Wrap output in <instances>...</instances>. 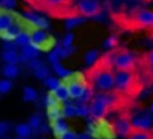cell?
Segmentation results:
<instances>
[{"label":"cell","mask_w":153,"mask_h":139,"mask_svg":"<svg viewBox=\"0 0 153 139\" xmlns=\"http://www.w3.org/2000/svg\"><path fill=\"white\" fill-rule=\"evenodd\" d=\"M83 23H84V18H83V17L75 15V17H69V18H66L65 27H66L68 30H71V29H74V27H76V26L83 24Z\"/></svg>","instance_id":"obj_21"},{"label":"cell","mask_w":153,"mask_h":139,"mask_svg":"<svg viewBox=\"0 0 153 139\" xmlns=\"http://www.w3.org/2000/svg\"><path fill=\"white\" fill-rule=\"evenodd\" d=\"M12 90V81L9 78L0 79V94H6Z\"/></svg>","instance_id":"obj_25"},{"label":"cell","mask_w":153,"mask_h":139,"mask_svg":"<svg viewBox=\"0 0 153 139\" xmlns=\"http://www.w3.org/2000/svg\"><path fill=\"white\" fill-rule=\"evenodd\" d=\"M149 30H150V36H152V38H153V26H152V27H150V29H149Z\"/></svg>","instance_id":"obj_42"},{"label":"cell","mask_w":153,"mask_h":139,"mask_svg":"<svg viewBox=\"0 0 153 139\" xmlns=\"http://www.w3.org/2000/svg\"><path fill=\"white\" fill-rule=\"evenodd\" d=\"M27 124L32 127V130H33V132H36L38 129H41V126H42V120H41V117H39V115H32Z\"/></svg>","instance_id":"obj_29"},{"label":"cell","mask_w":153,"mask_h":139,"mask_svg":"<svg viewBox=\"0 0 153 139\" xmlns=\"http://www.w3.org/2000/svg\"><path fill=\"white\" fill-rule=\"evenodd\" d=\"M90 115V106L86 103L76 105V117H89Z\"/></svg>","instance_id":"obj_30"},{"label":"cell","mask_w":153,"mask_h":139,"mask_svg":"<svg viewBox=\"0 0 153 139\" xmlns=\"http://www.w3.org/2000/svg\"><path fill=\"white\" fill-rule=\"evenodd\" d=\"M59 139H76V135L74 133V132H71V130H68V132H65Z\"/></svg>","instance_id":"obj_39"},{"label":"cell","mask_w":153,"mask_h":139,"mask_svg":"<svg viewBox=\"0 0 153 139\" xmlns=\"http://www.w3.org/2000/svg\"><path fill=\"white\" fill-rule=\"evenodd\" d=\"M41 64H42V63L38 60V57H36V58H32V60L29 61V67L32 69V71H35V69H36V67H39Z\"/></svg>","instance_id":"obj_38"},{"label":"cell","mask_w":153,"mask_h":139,"mask_svg":"<svg viewBox=\"0 0 153 139\" xmlns=\"http://www.w3.org/2000/svg\"><path fill=\"white\" fill-rule=\"evenodd\" d=\"M66 85H68V91H69V99H75V100H78L84 94L87 87H89L86 78L83 79L81 76H76V78L69 79V82Z\"/></svg>","instance_id":"obj_7"},{"label":"cell","mask_w":153,"mask_h":139,"mask_svg":"<svg viewBox=\"0 0 153 139\" xmlns=\"http://www.w3.org/2000/svg\"><path fill=\"white\" fill-rule=\"evenodd\" d=\"M144 74L147 75V78H149L150 81H153V66L146 67V69H144Z\"/></svg>","instance_id":"obj_40"},{"label":"cell","mask_w":153,"mask_h":139,"mask_svg":"<svg viewBox=\"0 0 153 139\" xmlns=\"http://www.w3.org/2000/svg\"><path fill=\"white\" fill-rule=\"evenodd\" d=\"M76 139H90L89 135H80V136H76Z\"/></svg>","instance_id":"obj_41"},{"label":"cell","mask_w":153,"mask_h":139,"mask_svg":"<svg viewBox=\"0 0 153 139\" xmlns=\"http://www.w3.org/2000/svg\"><path fill=\"white\" fill-rule=\"evenodd\" d=\"M72 43H74V35H72V33H68V35L65 36V39H63L62 45L68 48V46H72Z\"/></svg>","instance_id":"obj_35"},{"label":"cell","mask_w":153,"mask_h":139,"mask_svg":"<svg viewBox=\"0 0 153 139\" xmlns=\"http://www.w3.org/2000/svg\"><path fill=\"white\" fill-rule=\"evenodd\" d=\"M138 66H141L143 69L149 67V66H153V49L147 51L146 54H143L138 60Z\"/></svg>","instance_id":"obj_18"},{"label":"cell","mask_w":153,"mask_h":139,"mask_svg":"<svg viewBox=\"0 0 153 139\" xmlns=\"http://www.w3.org/2000/svg\"><path fill=\"white\" fill-rule=\"evenodd\" d=\"M44 11H47L51 17L65 20L76 15L74 0H45Z\"/></svg>","instance_id":"obj_5"},{"label":"cell","mask_w":153,"mask_h":139,"mask_svg":"<svg viewBox=\"0 0 153 139\" xmlns=\"http://www.w3.org/2000/svg\"><path fill=\"white\" fill-rule=\"evenodd\" d=\"M150 114H152V115H153V103H152V105H150Z\"/></svg>","instance_id":"obj_43"},{"label":"cell","mask_w":153,"mask_h":139,"mask_svg":"<svg viewBox=\"0 0 153 139\" xmlns=\"http://www.w3.org/2000/svg\"><path fill=\"white\" fill-rule=\"evenodd\" d=\"M99 58V54H98V51H95V49H92V51H89L86 55H84V61L87 63V64H93L96 60Z\"/></svg>","instance_id":"obj_31"},{"label":"cell","mask_w":153,"mask_h":139,"mask_svg":"<svg viewBox=\"0 0 153 139\" xmlns=\"http://www.w3.org/2000/svg\"><path fill=\"white\" fill-rule=\"evenodd\" d=\"M128 139H153V132L149 129H137L134 127L131 130V133L128 135Z\"/></svg>","instance_id":"obj_13"},{"label":"cell","mask_w":153,"mask_h":139,"mask_svg":"<svg viewBox=\"0 0 153 139\" xmlns=\"http://www.w3.org/2000/svg\"><path fill=\"white\" fill-rule=\"evenodd\" d=\"M53 94H54V97H56L59 102H65V100H68V99H69L68 85L60 82V84H59V87H57L56 90H53Z\"/></svg>","instance_id":"obj_15"},{"label":"cell","mask_w":153,"mask_h":139,"mask_svg":"<svg viewBox=\"0 0 153 139\" xmlns=\"http://www.w3.org/2000/svg\"><path fill=\"white\" fill-rule=\"evenodd\" d=\"M132 129H134L132 121H131V118L126 117V115H122V117L117 118V121L114 123V130H116L119 135H122V136H128Z\"/></svg>","instance_id":"obj_8"},{"label":"cell","mask_w":153,"mask_h":139,"mask_svg":"<svg viewBox=\"0 0 153 139\" xmlns=\"http://www.w3.org/2000/svg\"><path fill=\"white\" fill-rule=\"evenodd\" d=\"M9 132V123L6 121H0V138H3Z\"/></svg>","instance_id":"obj_34"},{"label":"cell","mask_w":153,"mask_h":139,"mask_svg":"<svg viewBox=\"0 0 153 139\" xmlns=\"http://www.w3.org/2000/svg\"><path fill=\"white\" fill-rule=\"evenodd\" d=\"M23 99L26 102H35L38 99V91L33 87H24V90H23Z\"/></svg>","instance_id":"obj_22"},{"label":"cell","mask_w":153,"mask_h":139,"mask_svg":"<svg viewBox=\"0 0 153 139\" xmlns=\"http://www.w3.org/2000/svg\"><path fill=\"white\" fill-rule=\"evenodd\" d=\"M48 60H50V63L53 64V63H57V61H60L62 58H60V55L57 54V51H56V49H53V51L48 54Z\"/></svg>","instance_id":"obj_36"},{"label":"cell","mask_w":153,"mask_h":139,"mask_svg":"<svg viewBox=\"0 0 153 139\" xmlns=\"http://www.w3.org/2000/svg\"><path fill=\"white\" fill-rule=\"evenodd\" d=\"M33 74H35V76H36L38 79L45 81V79L48 78V69H47V66H45V64H41L39 67H36L35 71H33Z\"/></svg>","instance_id":"obj_24"},{"label":"cell","mask_w":153,"mask_h":139,"mask_svg":"<svg viewBox=\"0 0 153 139\" xmlns=\"http://www.w3.org/2000/svg\"><path fill=\"white\" fill-rule=\"evenodd\" d=\"M39 54V48L29 43L26 46H21V54H20V61L23 63H29L32 58H36Z\"/></svg>","instance_id":"obj_10"},{"label":"cell","mask_w":153,"mask_h":139,"mask_svg":"<svg viewBox=\"0 0 153 139\" xmlns=\"http://www.w3.org/2000/svg\"><path fill=\"white\" fill-rule=\"evenodd\" d=\"M14 43L18 45V46H26V45H29V43H30V33H27V32H20V33L15 36Z\"/></svg>","instance_id":"obj_20"},{"label":"cell","mask_w":153,"mask_h":139,"mask_svg":"<svg viewBox=\"0 0 153 139\" xmlns=\"http://www.w3.org/2000/svg\"><path fill=\"white\" fill-rule=\"evenodd\" d=\"M53 69H54V72L57 74V76L66 78V76L69 75V71H68V69H65V67L60 64V61H57V63H53Z\"/></svg>","instance_id":"obj_28"},{"label":"cell","mask_w":153,"mask_h":139,"mask_svg":"<svg viewBox=\"0 0 153 139\" xmlns=\"http://www.w3.org/2000/svg\"><path fill=\"white\" fill-rule=\"evenodd\" d=\"M15 139H26V138H20V136H18V138H15Z\"/></svg>","instance_id":"obj_45"},{"label":"cell","mask_w":153,"mask_h":139,"mask_svg":"<svg viewBox=\"0 0 153 139\" xmlns=\"http://www.w3.org/2000/svg\"><path fill=\"white\" fill-rule=\"evenodd\" d=\"M26 139H29V138H26Z\"/></svg>","instance_id":"obj_46"},{"label":"cell","mask_w":153,"mask_h":139,"mask_svg":"<svg viewBox=\"0 0 153 139\" xmlns=\"http://www.w3.org/2000/svg\"><path fill=\"white\" fill-rule=\"evenodd\" d=\"M62 114L63 117H69V118L76 117V105H65L62 108Z\"/></svg>","instance_id":"obj_27"},{"label":"cell","mask_w":153,"mask_h":139,"mask_svg":"<svg viewBox=\"0 0 153 139\" xmlns=\"http://www.w3.org/2000/svg\"><path fill=\"white\" fill-rule=\"evenodd\" d=\"M47 39H48V35L45 33V30L44 29H35L32 33H30V43L32 45H35V46H41V45H44L45 42H47Z\"/></svg>","instance_id":"obj_12"},{"label":"cell","mask_w":153,"mask_h":139,"mask_svg":"<svg viewBox=\"0 0 153 139\" xmlns=\"http://www.w3.org/2000/svg\"><path fill=\"white\" fill-rule=\"evenodd\" d=\"M51 126H53V130H54V135H56V138H57V139H59L65 132H68V130H69V129H68V126H66V123H65L62 118L53 120Z\"/></svg>","instance_id":"obj_16"},{"label":"cell","mask_w":153,"mask_h":139,"mask_svg":"<svg viewBox=\"0 0 153 139\" xmlns=\"http://www.w3.org/2000/svg\"><path fill=\"white\" fill-rule=\"evenodd\" d=\"M114 74L116 69L111 63L110 52L104 57H99L86 72V81L90 87L98 88L99 91H111L114 90Z\"/></svg>","instance_id":"obj_1"},{"label":"cell","mask_w":153,"mask_h":139,"mask_svg":"<svg viewBox=\"0 0 153 139\" xmlns=\"http://www.w3.org/2000/svg\"><path fill=\"white\" fill-rule=\"evenodd\" d=\"M132 126L137 127V129H146L149 130L153 124V118H152V114H140L137 117H134L132 120Z\"/></svg>","instance_id":"obj_9"},{"label":"cell","mask_w":153,"mask_h":139,"mask_svg":"<svg viewBox=\"0 0 153 139\" xmlns=\"http://www.w3.org/2000/svg\"><path fill=\"white\" fill-rule=\"evenodd\" d=\"M32 127L29 126V124H18L17 127H15V133H17V136H20V138H29L30 135H32Z\"/></svg>","instance_id":"obj_23"},{"label":"cell","mask_w":153,"mask_h":139,"mask_svg":"<svg viewBox=\"0 0 153 139\" xmlns=\"http://www.w3.org/2000/svg\"><path fill=\"white\" fill-rule=\"evenodd\" d=\"M2 60L6 63V64H17L20 61V54L15 51V49H6L3 51L2 54Z\"/></svg>","instance_id":"obj_14"},{"label":"cell","mask_w":153,"mask_h":139,"mask_svg":"<svg viewBox=\"0 0 153 139\" xmlns=\"http://www.w3.org/2000/svg\"><path fill=\"white\" fill-rule=\"evenodd\" d=\"M104 46H105L107 49H116V48L119 46V38H117V36H114V35H111L110 38H107V39H105Z\"/></svg>","instance_id":"obj_26"},{"label":"cell","mask_w":153,"mask_h":139,"mask_svg":"<svg viewBox=\"0 0 153 139\" xmlns=\"http://www.w3.org/2000/svg\"><path fill=\"white\" fill-rule=\"evenodd\" d=\"M59 84H60V81H59V78H54V76H48L47 79H45V85L53 91V90H56L57 87H59Z\"/></svg>","instance_id":"obj_32"},{"label":"cell","mask_w":153,"mask_h":139,"mask_svg":"<svg viewBox=\"0 0 153 139\" xmlns=\"http://www.w3.org/2000/svg\"><path fill=\"white\" fill-rule=\"evenodd\" d=\"M29 2H30L36 9H42V11H44V3H45V0H29Z\"/></svg>","instance_id":"obj_37"},{"label":"cell","mask_w":153,"mask_h":139,"mask_svg":"<svg viewBox=\"0 0 153 139\" xmlns=\"http://www.w3.org/2000/svg\"><path fill=\"white\" fill-rule=\"evenodd\" d=\"M144 3H150V2H153V0H143Z\"/></svg>","instance_id":"obj_44"},{"label":"cell","mask_w":153,"mask_h":139,"mask_svg":"<svg viewBox=\"0 0 153 139\" xmlns=\"http://www.w3.org/2000/svg\"><path fill=\"white\" fill-rule=\"evenodd\" d=\"M111 17L120 29L129 32L149 30L153 26V11L150 9L137 8L132 9L129 14H113Z\"/></svg>","instance_id":"obj_2"},{"label":"cell","mask_w":153,"mask_h":139,"mask_svg":"<svg viewBox=\"0 0 153 139\" xmlns=\"http://www.w3.org/2000/svg\"><path fill=\"white\" fill-rule=\"evenodd\" d=\"M26 18H27V20H29L32 24H35V26H36V29H47V27H48V23H47L44 18L38 17V15L27 14V15H26Z\"/></svg>","instance_id":"obj_19"},{"label":"cell","mask_w":153,"mask_h":139,"mask_svg":"<svg viewBox=\"0 0 153 139\" xmlns=\"http://www.w3.org/2000/svg\"><path fill=\"white\" fill-rule=\"evenodd\" d=\"M2 74H3V76H5V78L12 79V78L18 76L20 69H18V66H17V64H5V66H3V69H2Z\"/></svg>","instance_id":"obj_17"},{"label":"cell","mask_w":153,"mask_h":139,"mask_svg":"<svg viewBox=\"0 0 153 139\" xmlns=\"http://www.w3.org/2000/svg\"><path fill=\"white\" fill-rule=\"evenodd\" d=\"M0 6H2L3 9H14L17 6V0H0Z\"/></svg>","instance_id":"obj_33"},{"label":"cell","mask_w":153,"mask_h":139,"mask_svg":"<svg viewBox=\"0 0 153 139\" xmlns=\"http://www.w3.org/2000/svg\"><path fill=\"white\" fill-rule=\"evenodd\" d=\"M14 24L15 18L11 12H0V36H3Z\"/></svg>","instance_id":"obj_11"},{"label":"cell","mask_w":153,"mask_h":139,"mask_svg":"<svg viewBox=\"0 0 153 139\" xmlns=\"http://www.w3.org/2000/svg\"><path fill=\"white\" fill-rule=\"evenodd\" d=\"M75 11L76 15L83 18H95L102 12V6L98 0H78L75 3Z\"/></svg>","instance_id":"obj_6"},{"label":"cell","mask_w":153,"mask_h":139,"mask_svg":"<svg viewBox=\"0 0 153 139\" xmlns=\"http://www.w3.org/2000/svg\"><path fill=\"white\" fill-rule=\"evenodd\" d=\"M114 90L128 99L137 97L143 90V82L137 71H116Z\"/></svg>","instance_id":"obj_3"},{"label":"cell","mask_w":153,"mask_h":139,"mask_svg":"<svg viewBox=\"0 0 153 139\" xmlns=\"http://www.w3.org/2000/svg\"><path fill=\"white\" fill-rule=\"evenodd\" d=\"M111 63L116 71H137L138 69V58L125 48H116L110 51Z\"/></svg>","instance_id":"obj_4"}]
</instances>
